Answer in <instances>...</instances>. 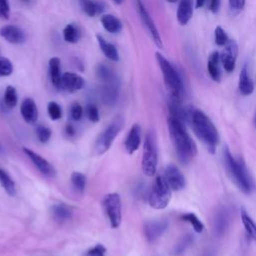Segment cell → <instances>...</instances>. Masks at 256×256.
Segmentation results:
<instances>
[{
  "mask_svg": "<svg viewBox=\"0 0 256 256\" xmlns=\"http://www.w3.org/2000/svg\"><path fill=\"white\" fill-rule=\"evenodd\" d=\"M168 129L171 141L178 158L183 163H188L197 154V146L189 136L185 124L180 120L169 116Z\"/></svg>",
  "mask_w": 256,
  "mask_h": 256,
  "instance_id": "cell-1",
  "label": "cell"
},
{
  "mask_svg": "<svg viewBox=\"0 0 256 256\" xmlns=\"http://www.w3.org/2000/svg\"><path fill=\"white\" fill-rule=\"evenodd\" d=\"M190 122L196 136L206 145L209 152L214 154L220 142V137L213 122L204 112L198 109L191 111Z\"/></svg>",
  "mask_w": 256,
  "mask_h": 256,
  "instance_id": "cell-2",
  "label": "cell"
},
{
  "mask_svg": "<svg viewBox=\"0 0 256 256\" xmlns=\"http://www.w3.org/2000/svg\"><path fill=\"white\" fill-rule=\"evenodd\" d=\"M155 55L163 74L164 83L170 93L171 100L182 103L184 97V86L179 74L172 66V64L161 53L156 52Z\"/></svg>",
  "mask_w": 256,
  "mask_h": 256,
  "instance_id": "cell-3",
  "label": "cell"
},
{
  "mask_svg": "<svg viewBox=\"0 0 256 256\" xmlns=\"http://www.w3.org/2000/svg\"><path fill=\"white\" fill-rule=\"evenodd\" d=\"M224 160L227 170L237 187L245 194L251 193L252 182L244 162L241 159H235L227 147L224 149Z\"/></svg>",
  "mask_w": 256,
  "mask_h": 256,
  "instance_id": "cell-4",
  "label": "cell"
},
{
  "mask_svg": "<svg viewBox=\"0 0 256 256\" xmlns=\"http://www.w3.org/2000/svg\"><path fill=\"white\" fill-rule=\"evenodd\" d=\"M171 191L164 176H158L149 194V205L156 210L165 209L171 200Z\"/></svg>",
  "mask_w": 256,
  "mask_h": 256,
  "instance_id": "cell-5",
  "label": "cell"
},
{
  "mask_svg": "<svg viewBox=\"0 0 256 256\" xmlns=\"http://www.w3.org/2000/svg\"><path fill=\"white\" fill-rule=\"evenodd\" d=\"M158 164V152L155 134L150 131L144 141L143 157H142V170L145 175L151 177L155 175Z\"/></svg>",
  "mask_w": 256,
  "mask_h": 256,
  "instance_id": "cell-6",
  "label": "cell"
},
{
  "mask_svg": "<svg viewBox=\"0 0 256 256\" xmlns=\"http://www.w3.org/2000/svg\"><path fill=\"white\" fill-rule=\"evenodd\" d=\"M123 126L124 120L122 117L118 116L106 127V129L99 136L95 144V152L97 155H102L110 149L114 139L123 129Z\"/></svg>",
  "mask_w": 256,
  "mask_h": 256,
  "instance_id": "cell-7",
  "label": "cell"
},
{
  "mask_svg": "<svg viewBox=\"0 0 256 256\" xmlns=\"http://www.w3.org/2000/svg\"><path fill=\"white\" fill-rule=\"evenodd\" d=\"M104 210L112 228H118L122 220V202L118 193H111L105 196L103 201Z\"/></svg>",
  "mask_w": 256,
  "mask_h": 256,
  "instance_id": "cell-8",
  "label": "cell"
},
{
  "mask_svg": "<svg viewBox=\"0 0 256 256\" xmlns=\"http://www.w3.org/2000/svg\"><path fill=\"white\" fill-rule=\"evenodd\" d=\"M136 4H137V10L139 12V15L144 23V25L146 26L147 30L149 31L154 43L156 44V46L158 48H162L163 47V44H162V40H161V36L158 32V29L153 21V19L151 18L149 12L147 11V9L145 8L142 0H136Z\"/></svg>",
  "mask_w": 256,
  "mask_h": 256,
  "instance_id": "cell-9",
  "label": "cell"
},
{
  "mask_svg": "<svg viewBox=\"0 0 256 256\" xmlns=\"http://www.w3.org/2000/svg\"><path fill=\"white\" fill-rule=\"evenodd\" d=\"M238 55V45L234 40H229L225 45L224 50L220 54L221 63L226 72L231 73L235 70L236 60Z\"/></svg>",
  "mask_w": 256,
  "mask_h": 256,
  "instance_id": "cell-10",
  "label": "cell"
},
{
  "mask_svg": "<svg viewBox=\"0 0 256 256\" xmlns=\"http://www.w3.org/2000/svg\"><path fill=\"white\" fill-rule=\"evenodd\" d=\"M164 178L166 179L169 187L173 191H180L184 189L186 185V180L182 172L179 168L173 164L167 166L164 174Z\"/></svg>",
  "mask_w": 256,
  "mask_h": 256,
  "instance_id": "cell-11",
  "label": "cell"
},
{
  "mask_svg": "<svg viewBox=\"0 0 256 256\" xmlns=\"http://www.w3.org/2000/svg\"><path fill=\"white\" fill-rule=\"evenodd\" d=\"M24 153L28 156V158L32 161V163L35 165V167L45 176L47 177H55L56 176V170L50 164L45 158H43L41 155L37 154L36 152L28 149V148H23Z\"/></svg>",
  "mask_w": 256,
  "mask_h": 256,
  "instance_id": "cell-12",
  "label": "cell"
},
{
  "mask_svg": "<svg viewBox=\"0 0 256 256\" xmlns=\"http://www.w3.org/2000/svg\"><path fill=\"white\" fill-rule=\"evenodd\" d=\"M0 36L10 44L19 45L25 42L24 31L16 25H5L0 28Z\"/></svg>",
  "mask_w": 256,
  "mask_h": 256,
  "instance_id": "cell-13",
  "label": "cell"
},
{
  "mask_svg": "<svg viewBox=\"0 0 256 256\" xmlns=\"http://www.w3.org/2000/svg\"><path fill=\"white\" fill-rule=\"evenodd\" d=\"M168 228V222L165 220L149 221L144 226V233L149 243H153L161 237Z\"/></svg>",
  "mask_w": 256,
  "mask_h": 256,
  "instance_id": "cell-14",
  "label": "cell"
},
{
  "mask_svg": "<svg viewBox=\"0 0 256 256\" xmlns=\"http://www.w3.org/2000/svg\"><path fill=\"white\" fill-rule=\"evenodd\" d=\"M84 85L85 80L80 75L72 72H66L62 75L60 89L72 93L81 90Z\"/></svg>",
  "mask_w": 256,
  "mask_h": 256,
  "instance_id": "cell-15",
  "label": "cell"
},
{
  "mask_svg": "<svg viewBox=\"0 0 256 256\" xmlns=\"http://www.w3.org/2000/svg\"><path fill=\"white\" fill-rule=\"evenodd\" d=\"M140 144H141V128L138 124H134L127 135V138L125 141V149L128 152V154L132 155L139 149Z\"/></svg>",
  "mask_w": 256,
  "mask_h": 256,
  "instance_id": "cell-16",
  "label": "cell"
},
{
  "mask_svg": "<svg viewBox=\"0 0 256 256\" xmlns=\"http://www.w3.org/2000/svg\"><path fill=\"white\" fill-rule=\"evenodd\" d=\"M21 115L23 119L29 123L34 124L38 119V108L36 103L31 98H26L21 104Z\"/></svg>",
  "mask_w": 256,
  "mask_h": 256,
  "instance_id": "cell-17",
  "label": "cell"
},
{
  "mask_svg": "<svg viewBox=\"0 0 256 256\" xmlns=\"http://www.w3.org/2000/svg\"><path fill=\"white\" fill-rule=\"evenodd\" d=\"M239 91L244 96H249L254 91V83L249 75L247 65H244L239 75Z\"/></svg>",
  "mask_w": 256,
  "mask_h": 256,
  "instance_id": "cell-18",
  "label": "cell"
},
{
  "mask_svg": "<svg viewBox=\"0 0 256 256\" xmlns=\"http://www.w3.org/2000/svg\"><path fill=\"white\" fill-rule=\"evenodd\" d=\"M193 16V0H180L177 19L181 25H187Z\"/></svg>",
  "mask_w": 256,
  "mask_h": 256,
  "instance_id": "cell-19",
  "label": "cell"
},
{
  "mask_svg": "<svg viewBox=\"0 0 256 256\" xmlns=\"http://www.w3.org/2000/svg\"><path fill=\"white\" fill-rule=\"evenodd\" d=\"M220 53L214 51L210 54L207 63V69L210 77L215 82H220L221 80V71H220Z\"/></svg>",
  "mask_w": 256,
  "mask_h": 256,
  "instance_id": "cell-20",
  "label": "cell"
},
{
  "mask_svg": "<svg viewBox=\"0 0 256 256\" xmlns=\"http://www.w3.org/2000/svg\"><path fill=\"white\" fill-rule=\"evenodd\" d=\"M49 76L53 86L57 89H60L62 80L61 60L57 57H53L49 60Z\"/></svg>",
  "mask_w": 256,
  "mask_h": 256,
  "instance_id": "cell-21",
  "label": "cell"
},
{
  "mask_svg": "<svg viewBox=\"0 0 256 256\" xmlns=\"http://www.w3.org/2000/svg\"><path fill=\"white\" fill-rule=\"evenodd\" d=\"M97 41H98V44H99V47L101 49V51L103 52V54L111 61L113 62H118L119 61V52L117 50V48L111 44L110 42L106 41L104 39V37H102L101 35H97Z\"/></svg>",
  "mask_w": 256,
  "mask_h": 256,
  "instance_id": "cell-22",
  "label": "cell"
},
{
  "mask_svg": "<svg viewBox=\"0 0 256 256\" xmlns=\"http://www.w3.org/2000/svg\"><path fill=\"white\" fill-rule=\"evenodd\" d=\"M101 24H102L103 28L111 34L119 33L123 28V25H122V22L120 21V19H118L116 16L111 15V14L102 16Z\"/></svg>",
  "mask_w": 256,
  "mask_h": 256,
  "instance_id": "cell-23",
  "label": "cell"
},
{
  "mask_svg": "<svg viewBox=\"0 0 256 256\" xmlns=\"http://www.w3.org/2000/svg\"><path fill=\"white\" fill-rule=\"evenodd\" d=\"M79 4L82 11L89 17H95L104 10L103 4L94 0H79Z\"/></svg>",
  "mask_w": 256,
  "mask_h": 256,
  "instance_id": "cell-24",
  "label": "cell"
},
{
  "mask_svg": "<svg viewBox=\"0 0 256 256\" xmlns=\"http://www.w3.org/2000/svg\"><path fill=\"white\" fill-rule=\"evenodd\" d=\"M52 214L55 220L59 222H64L72 217V210L67 205L60 203L52 207Z\"/></svg>",
  "mask_w": 256,
  "mask_h": 256,
  "instance_id": "cell-25",
  "label": "cell"
},
{
  "mask_svg": "<svg viewBox=\"0 0 256 256\" xmlns=\"http://www.w3.org/2000/svg\"><path fill=\"white\" fill-rule=\"evenodd\" d=\"M0 184L9 196L16 195V185L11 176L2 168H0Z\"/></svg>",
  "mask_w": 256,
  "mask_h": 256,
  "instance_id": "cell-26",
  "label": "cell"
},
{
  "mask_svg": "<svg viewBox=\"0 0 256 256\" xmlns=\"http://www.w3.org/2000/svg\"><path fill=\"white\" fill-rule=\"evenodd\" d=\"M241 220L247 234L254 240H256V223L250 217L245 208H241Z\"/></svg>",
  "mask_w": 256,
  "mask_h": 256,
  "instance_id": "cell-27",
  "label": "cell"
},
{
  "mask_svg": "<svg viewBox=\"0 0 256 256\" xmlns=\"http://www.w3.org/2000/svg\"><path fill=\"white\" fill-rule=\"evenodd\" d=\"M64 40L71 44H76L80 40V32L79 29L74 24H68L63 30Z\"/></svg>",
  "mask_w": 256,
  "mask_h": 256,
  "instance_id": "cell-28",
  "label": "cell"
},
{
  "mask_svg": "<svg viewBox=\"0 0 256 256\" xmlns=\"http://www.w3.org/2000/svg\"><path fill=\"white\" fill-rule=\"evenodd\" d=\"M4 104L7 108L12 109L14 108L17 103H18V96H17V92L16 89L13 86H8L5 90V94H4Z\"/></svg>",
  "mask_w": 256,
  "mask_h": 256,
  "instance_id": "cell-29",
  "label": "cell"
},
{
  "mask_svg": "<svg viewBox=\"0 0 256 256\" xmlns=\"http://www.w3.org/2000/svg\"><path fill=\"white\" fill-rule=\"evenodd\" d=\"M71 182H72V185L74 187V189L82 194L85 190V187H86V176L80 172H73L72 175H71Z\"/></svg>",
  "mask_w": 256,
  "mask_h": 256,
  "instance_id": "cell-30",
  "label": "cell"
},
{
  "mask_svg": "<svg viewBox=\"0 0 256 256\" xmlns=\"http://www.w3.org/2000/svg\"><path fill=\"white\" fill-rule=\"evenodd\" d=\"M182 220L185 222H188L192 225L193 229L197 233H202L204 230V224L202 221L194 214V213H185L182 215Z\"/></svg>",
  "mask_w": 256,
  "mask_h": 256,
  "instance_id": "cell-31",
  "label": "cell"
},
{
  "mask_svg": "<svg viewBox=\"0 0 256 256\" xmlns=\"http://www.w3.org/2000/svg\"><path fill=\"white\" fill-rule=\"evenodd\" d=\"M228 226V215L225 210L219 211L215 220V229L218 234H222Z\"/></svg>",
  "mask_w": 256,
  "mask_h": 256,
  "instance_id": "cell-32",
  "label": "cell"
},
{
  "mask_svg": "<svg viewBox=\"0 0 256 256\" xmlns=\"http://www.w3.org/2000/svg\"><path fill=\"white\" fill-rule=\"evenodd\" d=\"M96 73H97V76L100 80H102L103 82L105 83H108V82H113L114 81V75L113 73L110 71L109 68H107L106 66L102 65V64H99L97 66V70H96Z\"/></svg>",
  "mask_w": 256,
  "mask_h": 256,
  "instance_id": "cell-33",
  "label": "cell"
},
{
  "mask_svg": "<svg viewBox=\"0 0 256 256\" xmlns=\"http://www.w3.org/2000/svg\"><path fill=\"white\" fill-rule=\"evenodd\" d=\"M14 67L12 62L5 57H0V77H7L13 73Z\"/></svg>",
  "mask_w": 256,
  "mask_h": 256,
  "instance_id": "cell-34",
  "label": "cell"
},
{
  "mask_svg": "<svg viewBox=\"0 0 256 256\" xmlns=\"http://www.w3.org/2000/svg\"><path fill=\"white\" fill-rule=\"evenodd\" d=\"M47 111L52 120H59L62 118V109L56 102H50L48 104Z\"/></svg>",
  "mask_w": 256,
  "mask_h": 256,
  "instance_id": "cell-35",
  "label": "cell"
},
{
  "mask_svg": "<svg viewBox=\"0 0 256 256\" xmlns=\"http://www.w3.org/2000/svg\"><path fill=\"white\" fill-rule=\"evenodd\" d=\"M192 241H193V238L191 237V235H186V236H184V237L180 240V242L175 246V248H174V254H175V255H180V254H182V253L186 250V248L192 243Z\"/></svg>",
  "mask_w": 256,
  "mask_h": 256,
  "instance_id": "cell-36",
  "label": "cell"
},
{
  "mask_svg": "<svg viewBox=\"0 0 256 256\" xmlns=\"http://www.w3.org/2000/svg\"><path fill=\"white\" fill-rule=\"evenodd\" d=\"M229 41L228 35L224 31V29L220 26H217L215 29V43L218 46H225Z\"/></svg>",
  "mask_w": 256,
  "mask_h": 256,
  "instance_id": "cell-37",
  "label": "cell"
},
{
  "mask_svg": "<svg viewBox=\"0 0 256 256\" xmlns=\"http://www.w3.org/2000/svg\"><path fill=\"white\" fill-rule=\"evenodd\" d=\"M36 133H37V137L41 143H47L49 141V139L51 138L52 131L48 127L40 125L36 129Z\"/></svg>",
  "mask_w": 256,
  "mask_h": 256,
  "instance_id": "cell-38",
  "label": "cell"
},
{
  "mask_svg": "<svg viewBox=\"0 0 256 256\" xmlns=\"http://www.w3.org/2000/svg\"><path fill=\"white\" fill-rule=\"evenodd\" d=\"M86 114H87V117L88 119L91 121V122H94V123H97L100 119V115H99V110L97 108V106L95 104H88L87 107H86Z\"/></svg>",
  "mask_w": 256,
  "mask_h": 256,
  "instance_id": "cell-39",
  "label": "cell"
},
{
  "mask_svg": "<svg viewBox=\"0 0 256 256\" xmlns=\"http://www.w3.org/2000/svg\"><path fill=\"white\" fill-rule=\"evenodd\" d=\"M70 116L74 121L81 120L83 116V108L79 103H73L70 107Z\"/></svg>",
  "mask_w": 256,
  "mask_h": 256,
  "instance_id": "cell-40",
  "label": "cell"
},
{
  "mask_svg": "<svg viewBox=\"0 0 256 256\" xmlns=\"http://www.w3.org/2000/svg\"><path fill=\"white\" fill-rule=\"evenodd\" d=\"M106 248L102 244H97L93 248L89 249L84 256H105Z\"/></svg>",
  "mask_w": 256,
  "mask_h": 256,
  "instance_id": "cell-41",
  "label": "cell"
},
{
  "mask_svg": "<svg viewBox=\"0 0 256 256\" xmlns=\"http://www.w3.org/2000/svg\"><path fill=\"white\" fill-rule=\"evenodd\" d=\"M10 16V5L8 0H0V18L9 19Z\"/></svg>",
  "mask_w": 256,
  "mask_h": 256,
  "instance_id": "cell-42",
  "label": "cell"
},
{
  "mask_svg": "<svg viewBox=\"0 0 256 256\" xmlns=\"http://www.w3.org/2000/svg\"><path fill=\"white\" fill-rule=\"evenodd\" d=\"M230 9L234 12H240L245 6V0H229Z\"/></svg>",
  "mask_w": 256,
  "mask_h": 256,
  "instance_id": "cell-43",
  "label": "cell"
},
{
  "mask_svg": "<svg viewBox=\"0 0 256 256\" xmlns=\"http://www.w3.org/2000/svg\"><path fill=\"white\" fill-rule=\"evenodd\" d=\"M220 5H221V0H210L209 9L211 10L212 13L216 14L220 9Z\"/></svg>",
  "mask_w": 256,
  "mask_h": 256,
  "instance_id": "cell-44",
  "label": "cell"
},
{
  "mask_svg": "<svg viewBox=\"0 0 256 256\" xmlns=\"http://www.w3.org/2000/svg\"><path fill=\"white\" fill-rule=\"evenodd\" d=\"M65 133L68 137H74L76 134L75 127L72 124H67L65 127Z\"/></svg>",
  "mask_w": 256,
  "mask_h": 256,
  "instance_id": "cell-45",
  "label": "cell"
},
{
  "mask_svg": "<svg viewBox=\"0 0 256 256\" xmlns=\"http://www.w3.org/2000/svg\"><path fill=\"white\" fill-rule=\"evenodd\" d=\"M206 0H196V8H202L205 5Z\"/></svg>",
  "mask_w": 256,
  "mask_h": 256,
  "instance_id": "cell-46",
  "label": "cell"
},
{
  "mask_svg": "<svg viewBox=\"0 0 256 256\" xmlns=\"http://www.w3.org/2000/svg\"><path fill=\"white\" fill-rule=\"evenodd\" d=\"M113 1H114L116 4L120 5V4H122V3H123V1H124V0H113Z\"/></svg>",
  "mask_w": 256,
  "mask_h": 256,
  "instance_id": "cell-47",
  "label": "cell"
},
{
  "mask_svg": "<svg viewBox=\"0 0 256 256\" xmlns=\"http://www.w3.org/2000/svg\"><path fill=\"white\" fill-rule=\"evenodd\" d=\"M3 153H4V148H3V146L0 143V155H2Z\"/></svg>",
  "mask_w": 256,
  "mask_h": 256,
  "instance_id": "cell-48",
  "label": "cell"
},
{
  "mask_svg": "<svg viewBox=\"0 0 256 256\" xmlns=\"http://www.w3.org/2000/svg\"><path fill=\"white\" fill-rule=\"evenodd\" d=\"M169 3H175V2H177V0H167Z\"/></svg>",
  "mask_w": 256,
  "mask_h": 256,
  "instance_id": "cell-49",
  "label": "cell"
},
{
  "mask_svg": "<svg viewBox=\"0 0 256 256\" xmlns=\"http://www.w3.org/2000/svg\"><path fill=\"white\" fill-rule=\"evenodd\" d=\"M254 124H255V126H256V114H255V117H254Z\"/></svg>",
  "mask_w": 256,
  "mask_h": 256,
  "instance_id": "cell-50",
  "label": "cell"
}]
</instances>
